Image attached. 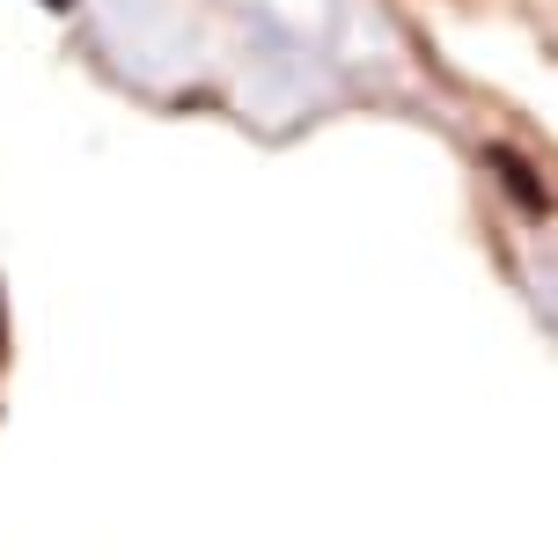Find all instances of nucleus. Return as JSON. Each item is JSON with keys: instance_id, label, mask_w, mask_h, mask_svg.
<instances>
[{"instance_id": "1", "label": "nucleus", "mask_w": 558, "mask_h": 558, "mask_svg": "<svg viewBox=\"0 0 558 558\" xmlns=\"http://www.w3.org/2000/svg\"><path fill=\"white\" fill-rule=\"evenodd\" d=\"M52 8H66V0H52Z\"/></svg>"}]
</instances>
